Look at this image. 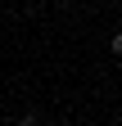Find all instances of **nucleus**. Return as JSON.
Returning <instances> with one entry per match:
<instances>
[{"label":"nucleus","instance_id":"f257e3e1","mask_svg":"<svg viewBox=\"0 0 122 126\" xmlns=\"http://www.w3.org/2000/svg\"><path fill=\"white\" fill-rule=\"evenodd\" d=\"M113 54L122 59V32H118V36H113Z\"/></svg>","mask_w":122,"mask_h":126}]
</instances>
